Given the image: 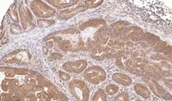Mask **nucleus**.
Listing matches in <instances>:
<instances>
[{"label": "nucleus", "instance_id": "nucleus-1", "mask_svg": "<svg viewBox=\"0 0 172 101\" xmlns=\"http://www.w3.org/2000/svg\"><path fill=\"white\" fill-rule=\"evenodd\" d=\"M69 88L72 95L79 100H88L89 90L83 82L74 80L69 83Z\"/></svg>", "mask_w": 172, "mask_h": 101}, {"label": "nucleus", "instance_id": "nucleus-2", "mask_svg": "<svg viewBox=\"0 0 172 101\" xmlns=\"http://www.w3.org/2000/svg\"><path fill=\"white\" fill-rule=\"evenodd\" d=\"M85 77L88 81L94 84H98L105 80L106 75L99 66H91L85 73Z\"/></svg>", "mask_w": 172, "mask_h": 101}, {"label": "nucleus", "instance_id": "nucleus-3", "mask_svg": "<svg viewBox=\"0 0 172 101\" xmlns=\"http://www.w3.org/2000/svg\"><path fill=\"white\" fill-rule=\"evenodd\" d=\"M31 8L35 14L39 17H50L55 12L53 9L42 3V1H34L31 4Z\"/></svg>", "mask_w": 172, "mask_h": 101}, {"label": "nucleus", "instance_id": "nucleus-4", "mask_svg": "<svg viewBox=\"0 0 172 101\" xmlns=\"http://www.w3.org/2000/svg\"><path fill=\"white\" fill-rule=\"evenodd\" d=\"M87 63L83 60H80L77 61L67 62L63 65V67L65 70L68 72H72L79 73L82 72L87 67Z\"/></svg>", "mask_w": 172, "mask_h": 101}, {"label": "nucleus", "instance_id": "nucleus-5", "mask_svg": "<svg viewBox=\"0 0 172 101\" xmlns=\"http://www.w3.org/2000/svg\"><path fill=\"white\" fill-rule=\"evenodd\" d=\"M113 79L117 82V83L119 84L120 85H123V86H129L132 83V80L131 77L128 76L127 75L122 74V73H115L113 75Z\"/></svg>", "mask_w": 172, "mask_h": 101}, {"label": "nucleus", "instance_id": "nucleus-6", "mask_svg": "<svg viewBox=\"0 0 172 101\" xmlns=\"http://www.w3.org/2000/svg\"><path fill=\"white\" fill-rule=\"evenodd\" d=\"M135 90L136 91V92L139 95H140L142 96L143 98H148L150 96V92L145 86L141 84H136V86H134Z\"/></svg>", "mask_w": 172, "mask_h": 101}, {"label": "nucleus", "instance_id": "nucleus-7", "mask_svg": "<svg viewBox=\"0 0 172 101\" xmlns=\"http://www.w3.org/2000/svg\"><path fill=\"white\" fill-rule=\"evenodd\" d=\"M84 10H85V9H84L83 6H78L77 8L71 9V10H67L61 13V17L64 18L65 19H66H66H67V18L72 17L73 16L76 15V14L81 12V11H83Z\"/></svg>", "mask_w": 172, "mask_h": 101}, {"label": "nucleus", "instance_id": "nucleus-8", "mask_svg": "<svg viewBox=\"0 0 172 101\" xmlns=\"http://www.w3.org/2000/svg\"><path fill=\"white\" fill-rule=\"evenodd\" d=\"M18 84V82L17 79H4L2 82L1 84V88L3 89L4 91H8L9 89H12L16 88Z\"/></svg>", "mask_w": 172, "mask_h": 101}, {"label": "nucleus", "instance_id": "nucleus-9", "mask_svg": "<svg viewBox=\"0 0 172 101\" xmlns=\"http://www.w3.org/2000/svg\"><path fill=\"white\" fill-rule=\"evenodd\" d=\"M76 1H50V3L53 6L59 7V8H65V7L71 6L76 3Z\"/></svg>", "mask_w": 172, "mask_h": 101}, {"label": "nucleus", "instance_id": "nucleus-10", "mask_svg": "<svg viewBox=\"0 0 172 101\" xmlns=\"http://www.w3.org/2000/svg\"><path fill=\"white\" fill-rule=\"evenodd\" d=\"M106 95L102 89H99L98 91L95 93L93 100H106Z\"/></svg>", "mask_w": 172, "mask_h": 101}, {"label": "nucleus", "instance_id": "nucleus-11", "mask_svg": "<svg viewBox=\"0 0 172 101\" xmlns=\"http://www.w3.org/2000/svg\"><path fill=\"white\" fill-rule=\"evenodd\" d=\"M118 89H119L118 87L115 84H110L108 86H107L106 88L107 93L110 95H114V94L117 93L118 91Z\"/></svg>", "mask_w": 172, "mask_h": 101}, {"label": "nucleus", "instance_id": "nucleus-12", "mask_svg": "<svg viewBox=\"0 0 172 101\" xmlns=\"http://www.w3.org/2000/svg\"><path fill=\"white\" fill-rule=\"evenodd\" d=\"M102 22H104L103 20H90V21L87 22V23L83 25L82 27H81V28H83V27H85V26H97V25H101Z\"/></svg>", "mask_w": 172, "mask_h": 101}, {"label": "nucleus", "instance_id": "nucleus-13", "mask_svg": "<svg viewBox=\"0 0 172 101\" xmlns=\"http://www.w3.org/2000/svg\"><path fill=\"white\" fill-rule=\"evenodd\" d=\"M71 45V42H69V40L63 41L59 44V47L63 50H67L70 47Z\"/></svg>", "mask_w": 172, "mask_h": 101}, {"label": "nucleus", "instance_id": "nucleus-14", "mask_svg": "<svg viewBox=\"0 0 172 101\" xmlns=\"http://www.w3.org/2000/svg\"><path fill=\"white\" fill-rule=\"evenodd\" d=\"M114 100H129V96L127 93L122 92L114 98Z\"/></svg>", "mask_w": 172, "mask_h": 101}, {"label": "nucleus", "instance_id": "nucleus-15", "mask_svg": "<svg viewBox=\"0 0 172 101\" xmlns=\"http://www.w3.org/2000/svg\"><path fill=\"white\" fill-rule=\"evenodd\" d=\"M102 3V1H87V4L90 8H94V7L98 6Z\"/></svg>", "mask_w": 172, "mask_h": 101}, {"label": "nucleus", "instance_id": "nucleus-16", "mask_svg": "<svg viewBox=\"0 0 172 101\" xmlns=\"http://www.w3.org/2000/svg\"><path fill=\"white\" fill-rule=\"evenodd\" d=\"M38 97L39 98V99L45 100H50V99L49 96H48L47 94H46L45 92H42V93L38 94Z\"/></svg>", "mask_w": 172, "mask_h": 101}, {"label": "nucleus", "instance_id": "nucleus-17", "mask_svg": "<svg viewBox=\"0 0 172 101\" xmlns=\"http://www.w3.org/2000/svg\"><path fill=\"white\" fill-rule=\"evenodd\" d=\"M59 76L62 79L65 80V81H67V80L69 79V78H70V76H69V75L68 74V73H64L62 71H59Z\"/></svg>", "mask_w": 172, "mask_h": 101}, {"label": "nucleus", "instance_id": "nucleus-18", "mask_svg": "<svg viewBox=\"0 0 172 101\" xmlns=\"http://www.w3.org/2000/svg\"><path fill=\"white\" fill-rule=\"evenodd\" d=\"M51 57L55 60H59L62 58V54L59 53H52L51 54Z\"/></svg>", "mask_w": 172, "mask_h": 101}, {"label": "nucleus", "instance_id": "nucleus-19", "mask_svg": "<svg viewBox=\"0 0 172 101\" xmlns=\"http://www.w3.org/2000/svg\"><path fill=\"white\" fill-rule=\"evenodd\" d=\"M46 45L48 47H52V45H53V43L52 42H48L47 43H46Z\"/></svg>", "mask_w": 172, "mask_h": 101}, {"label": "nucleus", "instance_id": "nucleus-20", "mask_svg": "<svg viewBox=\"0 0 172 101\" xmlns=\"http://www.w3.org/2000/svg\"><path fill=\"white\" fill-rule=\"evenodd\" d=\"M43 50H45V51H44L45 54H46V52H48V49H46V48H44Z\"/></svg>", "mask_w": 172, "mask_h": 101}]
</instances>
